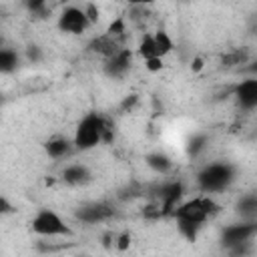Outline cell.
Returning <instances> with one entry per match:
<instances>
[{
    "label": "cell",
    "instance_id": "cell-17",
    "mask_svg": "<svg viewBox=\"0 0 257 257\" xmlns=\"http://www.w3.org/2000/svg\"><path fill=\"white\" fill-rule=\"evenodd\" d=\"M137 54L143 60L159 58V52H157V44H155V36L153 34H143V38L139 40V46H137Z\"/></svg>",
    "mask_w": 257,
    "mask_h": 257
},
{
    "label": "cell",
    "instance_id": "cell-14",
    "mask_svg": "<svg viewBox=\"0 0 257 257\" xmlns=\"http://www.w3.org/2000/svg\"><path fill=\"white\" fill-rule=\"evenodd\" d=\"M237 215H241L243 221H253L257 219V191H251V193H245L239 197L237 205Z\"/></svg>",
    "mask_w": 257,
    "mask_h": 257
},
{
    "label": "cell",
    "instance_id": "cell-13",
    "mask_svg": "<svg viewBox=\"0 0 257 257\" xmlns=\"http://www.w3.org/2000/svg\"><path fill=\"white\" fill-rule=\"evenodd\" d=\"M44 151H46V155L50 159H64V157H68L76 149H74V143L68 141L66 137H52V139L46 141Z\"/></svg>",
    "mask_w": 257,
    "mask_h": 257
},
{
    "label": "cell",
    "instance_id": "cell-1",
    "mask_svg": "<svg viewBox=\"0 0 257 257\" xmlns=\"http://www.w3.org/2000/svg\"><path fill=\"white\" fill-rule=\"evenodd\" d=\"M112 139H114L112 120L98 112H88L76 124L72 143H74L76 151H90V149L98 147L100 143H110Z\"/></svg>",
    "mask_w": 257,
    "mask_h": 257
},
{
    "label": "cell",
    "instance_id": "cell-27",
    "mask_svg": "<svg viewBox=\"0 0 257 257\" xmlns=\"http://www.w3.org/2000/svg\"><path fill=\"white\" fill-rule=\"evenodd\" d=\"M82 8H84V12H86L90 24H96V22H98V8H96L94 4H86V6H82Z\"/></svg>",
    "mask_w": 257,
    "mask_h": 257
},
{
    "label": "cell",
    "instance_id": "cell-25",
    "mask_svg": "<svg viewBox=\"0 0 257 257\" xmlns=\"http://www.w3.org/2000/svg\"><path fill=\"white\" fill-rule=\"evenodd\" d=\"M114 247L118 251H126L131 247V235L128 233H120V235H114Z\"/></svg>",
    "mask_w": 257,
    "mask_h": 257
},
{
    "label": "cell",
    "instance_id": "cell-18",
    "mask_svg": "<svg viewBox=\"0 0 257 257\" xmlns=\"http://www.w3.org/2000/svg\"><path fill=\"white\" fill-rule=\"evenodd\" d=\"M155 44H157V52H159V58H165L173 48H175V44H173V38L169 36V32L167 30H157L155 34Z\"/></svg>",
    "mask_w": 257,
    "mask_h": 257
},
{
    "label": "cell",
    "instance_id": "cell-21",
    "mask_svg": "<svg viewBox=\"0 0 257 257\" xmlns=\"http://www.w3.org/2000/svg\"><path fill=\"white\" fill-rule=\"evenodd\" d=\"M177 229H179V233H181L187 241H195L197 235H199V231H201L199 225L189 223V221H177Z\"/></svg>",
    "mask_w": 257,
    "mask_h": 257
},
{
    "label": "cell",
    "instance_id": "cell-11",
    "mask_svg": "<svg viewBox=\"0 0 257 257\" xmlns=\"http://www.w3.org/2000/svg\"><path fill=\"white\" fill-rule=\"evenodd\" d=\"M122 48H126V46L118 44V42H116L114 38H110L106 32L100 34V36H96V38H92V40L88 42V50L94 52V54H98V56H102L104 60H108L110 56H114V54L120 52Z\"/></svg>",
    "mask_w": 257,
    "mask_h": 257
},
{
    "label": "cell",
    "instance_id": "cell-6",
    "mask_svg": "<svg viewBox=\"0 0 257 257\" xmlns=\"http://www.w3.org/2000/svg\"><path fill=\"white\" fill-rule=\"evenodd\" d=\"M90 26L92 24H90L84 8H80V6H66L58 14V28L62 32H66V34L78 36V34L86 32Z\"/></svg>",
    "mask_w": 257,
    "mask_h": 257
},
{
    "label": "cell",
    "instance_id": "cell-10",
    "mask_svg": "<svg viewBox=\"0 0 257 257\" xmlns=\"http://www.w3.org/2000/svg\"><path fill=\"white\" fill-rule=\"evenodd\" d=\"M131 64H133V52L128 48H122L120 52H116L114 56L104 60L102 70L108 78H122L131 70Z\"/></svg>",
    "mask_w": 257,
    "mask_h": 257
},
{
    "label": "cell",
    "instance_id": "cell-7",
    "mask_svg": "<svg viewBox=\"0 0 257 257\" xmlns=\"http://www.w3.org/2000/svg\"><path fill=\"white\" fill-rule=\"evenodd\" d=\"M74 217H76L80 223H86V225L104 223V221H108L110 217H114V207H112L110 203H104V201H92V203L80 205V207L74 211Z\"/></svg>",
    "mask_w": 257,
    "mask_h": 257
},
{
    "label": "cell",
    "instance_id": "cell-28",
    "mask_svg": "<svg viewBox=\"0 0 257 257\" xmlns=\"http://www.w3.org/2000/svg\"><path fill=\"white\" fill-rule=\"evenodd\" d=\"M147 64V70H151V72H159L161 68H163V58H151V60H145Z\"/></svg>",
    "mask_w": 257,
    "mask_h": 257
},
{
    "label": "cell",
    "instance_id": "cell-9",
    "mask_svg": "<svg viewBox=\"0 0 257 257\" xmlns=\"http://www.w3.org/2000/svg\"><path fill=\"white\" fill-rule=\"evenodd\" d=\"M233 96L241 108H245V110L257 108V76H249V78L237 82L233 88Z\"/></svg>",
    "mask_w": 257,
    "mask_h": 257
},
{
    "label": "cell",
    "instance_id": "cell-22",
    "mask_svg": "<svg viewBox=\"0 0 257 257\" xmlns=\"http://www.w3.org/2000/svg\"><path fill=\"white\" fill-rule=\"evenodd\" d=\"M26 10L32 14V16H38V18H44L46 14H50V6L44 2V0H30L24 4Z\"/></svg>",
    "mask_w": 257,
    "mask_h": 257
},
{
    "label": "cell",
    "instance_id": "cell-29",
    "mask_svg": "<svg viewBox=\"0 0 257 257\" xmlns=\"http://www.w3.org/2000/svg\"><path fill=\"white\" fill-rule=\"evenodd\" d=\"M241 70L247 72V74H251V76H257V60H253V62L247 64V66H241Z\"/></svg>",
    "mask_w": 257,
    "mask_h": 257
},
{
    "label": "cell",
    "instance_id": "cell-31",
    "mask_svg": "<svg viewBox=\"0 0 257 257\" xmlns=\"http://www.w3.org/2000/svg\"><path fill=\"white\" fill-rule=\"evenodd\" d=\"M203 68V60L201 58H195V62H193V70H201Z\"/></svg>",
    "mask_w": 257,
    "mask_h": 257
},
{
    "label": "cell",
    "instance_id": "cell-30",
    "mask_svg": "<svg viewBox=\"0 0 257 257\" xmlns=\"http://www.w3.org/2000/svg\"><path fill=\"white\" fill-rule=\"evenodd\" d=\"M0 211H2V213H4V215H6V213H10V211H12V207H10V203H8V201H6V197H2V199H0Z\"/></svg>",
    "mask_w": 257,
    "mask_h": 257
},
{
    "label": "cell",
    "instance_id": "cell-3",
    "mask_svg": "<svg viewBox=\"0 0 257 257\" xmlns=\"http://www.w3.org/2000/svg\"><path fill=\"white\" fill-rule=\"evenodd\" d=\"M217 213H219V205L215 203V199L211 195H199L177 205V209L173 211V217L177 221H189L203 227Z\"/></svg>",
    "mask_w": 257,
    "mask_h": 257
},
{
    "label": "cell",
    "instance_id": "cell-24",
    "mask_svg": "<svg viewBox=\"0 0 257 257\" xmlns=\"http://www.w3.org/2000/svg\"><path fill=\"white\" fill-rule=\"evenodd\" d=\"M205 143H207V139H205L203 135H197V137H193V139L189 141V153L195 157L199 151H203V149H205Z\"/></svg>",
    "mask_w": 257,
    "mask_h": 257
},
{
    "label": "cell",
    "instance_id": "cell-5",
    "mask_svg": "<svg viewBox=\"0 0 257 257\" xmlns=\"http://www.w3.org/2000/svg\"><path fill=\"white\" fill-rule=\"evenodd\" d=\"M257 237V219L253 221H239V223H231L221 231V245L223 249L241 245V243H249Z\"/></svg>",
    "mask_w": 257,
    "mask_h": 257
},
{
    "label": "cell",
    "instance_id": "cell-4",
    "mask_svg": "<svg viewBox=\"0 0 257 257\" xmlns=\"http://www.w3.org/2000/svg\"><path fill=\"white\" fill-rule=\"evenodd\" d=\"M30 229H32V233H36L40 237H70L72 235V229L52 209H40L32 217Z\"/></svg>",
    "mask_w": 257,
    "mask_h": 257
},
{
    "label": "cell",
    "instance_id": "cell-8",
    "mask_svg": "<svg viewBox=\"0 0 257 257\" xmlns=\"http://www.w3.org/2000/svg\"><path fill=\"white\" fill-rule=\"evenodd\" d=\"M183 193H185V187H183L181 181H169V183H163L159 187L157 203H159L163 215H173V211L177 209V205H181Z\"/></svg>",
    "mask_w": 257,
    "mask_h": 257
},
{
    "label": "cell",
    "instance_id": "cell-26",
    "mask_svg": "<svg viewBox=\"0 0 257 257\" xmlns=\"http://www.w3.org/2000/svg\"><path fill=\"white\" fill-rule=\"evenodd\" d=\"M26 58H28V60H32V62H38V60L42 58L40 48H38L36 44H30V46L26 48Z\"/></svg>",
    "mask_w": 257,
    "mask_h": 257
},
{
    "label": "cell",
    "instance_id": "cell-12",
    "mask_svg": "<svg viewBox=\"0 0 257 257\" xmlns=\"http://www.w3.org/2000/svg\"><path fill=\"white\" fill-rule=\"evenodd\" d=\"M60 179H62V183H66L70 187H78V185H84L90 181V171L80 163H72L62 169Z\"/></svg>",
    "mask_w": 257,
    "mask_h": 257
},
{
    "label": "cell",
    "instance_id": "cell-19",
    "mask_svg": "<svg viewBox=\"0 0 257 257\" xmlns=\"http://www.w3.org/2000/svg\"><path fill=\"white\" fill-rule=\"evenodd\" d=\"M247 60H249V52H247L245 48H235V50L227 52L221 62H223V66H227V68H231V66H239V68H241V64H247Z\"/></svg>",
    "mask_w": 257,
    "mask_h": 257
},
{
    "label": "cell",
    "instance_id": "cell-16",
    "mask_svg": "<svg viewBox=\"0 0 257 257\" xmlns=\"http://www.w3.org/2000/svg\"><path fill=\"white\" fill-rule=\"evenodd\" d=\"M18 64H20V54L16 50L4 46L0 50V70L4 74H10V72H14L18 68Z\"/></svg>",
    "mask_w": 257,
    "mask_h": 257
},
{
    "label": "cell",
    "instance_id": "cell-15",
    "mask_svg": "<svg viewBox=\"0 0 257 257\" xmlns=\"http://www.w3.org/2000/svg\"><path fill=\"white\" fill-rule=\"evenodd\" d=\"M145 163H147L155 173H161V175H167V173L173 169V161H171L165 153H161V151L149 153V155L145 157Z\"/></svg>",
    "mask_w": 257,
    "mask_h": 257
},
{
    "label": "cell",
    "instance_id": "cell-23",
    "mask_svg": "<svg viewBox=\"0 0 257 257\" xmlns=\"http://www.w3.org/2000/svg\"><path fill=\"white\" fill-rule=\"evenodd\" d=\"M229 257H249L253 253V241L249 243H241V245H235V247H229L225 249Z\"/></svg>",
    "mask_w": 257,
    "mask_h": 257
},
{
    "label": "cell",
    "instance_id": "cell-2",
    "mask_svg": "<svg viewBox=\"0 0 257 257\" xmlns=\"http://www.w3.org/2000/svg\"><path fill=\"white\" fill-rule=\"evenodd\" d=\"M233 181H235V167H233L231 163H225V161L209 163V165H205V167L197 173V187H199L205 195L221 193V191H225Z\"/></svg>",
    "mask_w": 257,
    "mask_h": 257
},
{
    "label": "cell",
    "instance_id": "cell-20",
    "mask_svg": "<svg viewBox=\"0 0 257 257\" xmlns=\"http://www.w3.org/2000/svg\"><path fill=\"white\" fill-rule=\"evenodd\" d=\"M106 34H108L110 38H114L118 44L124 46V38H126V24H124V18L118 16L114 22H110V26L106 28Z\"/></svg>",
    "mask_w": 257,
    "mask_h": 257
}]
</instances>
